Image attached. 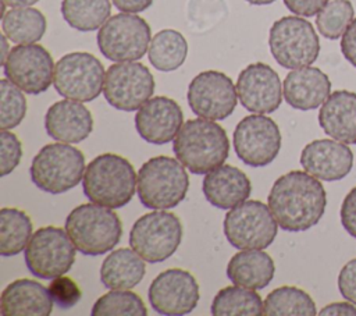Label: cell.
<instances>
[{
    "label": "cell",
    "mask_w": 356,
    "mask_h": 316,
    "mask_svg": "<svg viewBox=\"0 0 356 316\" xmlns=\"http://www.w3.org/2000/svg\"><path fill=\"white\" fill-rule=\"evenodd\" d=\"M267 202L284 231L300 232L320 221L325 212L327 193L318 178L292 170L274 181Z\"/></svg>",
    "instance_id": "obj_1"
},
{
    "label": "cell",
    "mask_w": 356,
    "mask_h": 316,
    "mask_svg": "<svg viewBox=\"0 0 356 316\" xmlns=\"http://www.w3.org/2000/svg\"><path fill=\"white\" fill-rule=\"evenodd\" d=\"M172 150L192 174L203 175L224 164L229 152V141L218 123L199 117L182 124L174 139Z\"/></svg>",
    "instance_id": "obj_2"
},
{
    "label": "cell",
    "mask_w": 356,
    "mask_h": 316,
    "mask_svg": "<svg viewBox=\"0 0 356 316\" xmlns=\"http://www.w3.org/2000/svg\"><path fill=\"white\" fill-rule=\"evenodd\" d=\"M138 174L134 166L115 153H102L88 166L82 178L83 193L97 205L118 209L135 195Z\"/></svg>",
    "instance_id": "obj_3"
},
{
    "label": "cell",
    "mask_w": 356,
    "mask_h": 316,
    "mask_svg": "<svg viewBox=\"0 0 356 316\" xmlns=\"http://www.w3.org/2000/svg\"><path fill=\"white\" fill-rule=\"evenodd\" d=\"M65 231L78 252L97 256L110 252L120 242L122 223L110 207L82 203L68 213Z\"/></svg>",
    "instance_id": "obj_4"
},
{
    "label": "cell",
    "mask_w": 356,
    "mask_h": 316,
    "mask_svg": "<svg viewBox=\"0 0 356 316\" xmlns=\"http://www.w3.org/2000/svg\"><path fill=\"white\" fill-rule=\"evenodd\" d=\"M186 167L170 156L149 159L138 171L136 191L146 209L167 210L178 206L186 196L189 177Z\"/></svg>",
    "instance_id": "obj_5"
},
{
    "label": "cell",
    "mask_w": 356,
    "mask_h": 316,
    "mask_svg": "<svg viewBox=\"0 0 356 316\" xmlns=\"http://www.w3.org/2000/svg\"><path fill=\"white\" fill-rule=\"evenodd\" d=\"M83 153L70 143L44 145L32 159V182L42 191L57 195L76 187L85 174Z\"/></svg>",
    "instance_id": "obj_6"
},
{
    "label": "cell",
    "mask_w": 356,
    "mask_h": 316,
    "mask_svg": "<svg viewBox=\"0 0 356 316\" xmlns=\"http://www.w3.org/2000/svg\"><path fill=\"white\" fill-rule=\"evenodd\" d=\"M268 46L274 60L289 70L313 64L320 53V40L313 25L300 15L277 19L270 28Z\"/></svg>",
    "instance_id": "obj_7"
},
{
    "label": "cell",
    "mask_w": 356,
    "mask_h": 316,
    "mask_svg": "<svg viewBox=\"0 0 356 316\" xmlns=\"http://www.w3.org/2000/svg\"><path fill=\"white\" fill-rule=\"evenodd\" d=\"M182 239L179 219L165 210L140 216L129 231V245L149 263H160L178 249Z\"/></svg>",
    "instance_id": "obj_8"
},
{
    "label": "cell",
    "mask_w": 356,
    "mask_h": 316,
    "mask_svg": "<svg viewBox=\"0 0 356 316\" xmlns=\"http://www.w3.org/2000/svg\"><path fill=\"white\" fill-rule=\"evenodd\" d=\"M152 32L149 24L132 13L111 15L97 32L100 53L115 63L136 61L149 50Z\"/></svg>",
    "instance_id": "obj_9"
},
{
    "label": "cell",
    "mask_w": 356,
    "mask_h": 316,
    "mask_svg": "<svg viewBox=\"0 0 356 316\" xmlns=\"http://www.w3.org/2000/svg\"><path fill=\"white\" fill-rule=\"evenodd\" d=\"M278 223L261 200H243L228 210L224 234L236 249H264L274 241Z\"/></svg>",
    "instance_id": "obj_10"
},
{
    "label": "cell",
    "mask_w": 356,
    "mask_h": 316,
    "mask_svg": "<svg viewBox=\"0 0 356 316\" xmlns=\"http://www.w3.org/2000/svg\"><path fill=\"white\" fill-rule=\"evenodd\" d=\"M104 78V67L96 56L72 52L56 63L53 84L63 97L83 103L95 100L103 92Z\"/></svg>",
    "instance_id": "obj_11"
},
{
    "label": "cell",
    "mask_w": 356,
    "mask_h": 316,
    "mask_svg": "<svg viewBox=\"0 0 356 316\" xmlns=\"http://www.w3.org/2000/svg\"><path fill=\"white\" fill-rule=\"evenodd\" d=\"M75 249L65 230L54 226L40 227L25 248V263L33 276L56 278L70 271L75 262Z\"/></svg>",
    "instance_id": "obj_12"
},
{
    "label": "cell",
    "mask_w": 356,
    "mask_h": 316,
    "mask_svg": "<svg viewBox=\"0 0 356 316\" xmlns=\"http://www.w3.org/2000/svg\"><path fill=\"white\" fill-rule=\"evenodd\" d=\"M154 86V78L146 65L121 61L107 68L103 95L111 107L134 111L152 97Z\"/></svg>",
    "instance_id": "obj_13"
},
{
    "label": "cell",
    "mask_w": 356,
    "mask_h": 316,
    "mask_svg": "<svg viewBox=\"0 0 356 316\" xmlns=\"http://www.w3.org/2000/svg\"><path fill=\"white\" fill-rule=\"evenodd\" d=\"M234 150L248 166L263 167L274 161L281 149V132L275 121L263 114L243 117L235 127Z\"/></svg>",
    "instance_id": "obj_14"
},
{
    "label": "cell",
    "mask_w": 356,
    "mask_h": 316,
    "mask_svg": "<svg viewBox=\"0 0 356 316\" xmlns=\"http://www.w3.org/2000/svg\"><path fill=\"white\" fill-rule=\"evenodd\" d=\"M186 99L197 117L214 121L224 120L236 107V85L221 71H203L189 82Z\"/></svg>",
    "instance_id": "obj_15"
},
{
    "label": "cell",
    "mask_w": 356,
    "mask_h": 316,
    "mask_svg": "<svg viewBox=\"0 0 356 316\" xmlns=\"http://www.w3.org/2000/svg\"><path fill=\"white\" fill-rule=\"evenodd\" d=\"M54 65L47 49L38 43H26L10 49L3 70L6 78L21 90L29 95H39L51 85Z\"/></svg>",
    "instance_id": "obj_16"
},
{
    "label": "cell",
    "mask_w": 356,
    "mask_h": 316,
    "mask_svg": "<svg viewBox=\"0 0 356 316\" xmlns=\"http://www.w3.org/2000/svg\"><path fill=\"white\" fill-rule=\"evenodd\" d=\"M152 308L165 316L191 313L200 298L196 278L182 269H167L153 278L149 291Z\"/></svg>",
    "instance_id": "obj_17"
},
{
    "label": "cell",
    "mask_w": 356,
    "mask_h": 316,
    "mask_svg": "<svg viewBox=\"0 0 356 316\" xmlns=\"http://www.w3.org/2000/svg\"><path fill=\"white\" fill-rule=\"evenodd\" d=\"M236 92L241 104L256 114L275 111L284 95L278 74L264 63H252L239 72Z\"/></svg>",
    "instance_id": "obj_18"
},
{
    "label": "cell",
    "mask_w": 356,
    "mask_h": 316,
    "mask_svg": "<svg viewBox=\"0 0 356 316\" xmlns=\"http://www.w3.org/2000/svg\"><path fill=\"white\" fill-rule=\"evenodd\" d=\"M184 113L179 104L167 96H156L140 106L135 114V128L142 139L164 145L175 139L182 127Z\"/></svg>",
    "instance_id": "obj_19"
},
{
    "label": "cell",
    "mask_w": 356,
    "mask_h": 316,
    "mask_svg": "<svg viewBox=\"0 0 356 316\" xmlns=\"http://www.w3.org/2000/svg\"><path fill=\"white\" fill-rule=\"evenodd\" d=\"M300 164L306 173L318 180L337 181L350 173L353 153L339 141L316 139L302 149Z\"/></svg>",
    "instance_id": "obj_20"
},
{
    "label": "cell",
    "mask_w": 356,
    "mask_h": 316,
    "mask_svg": "<svg viewBox=\"0 0 356 316\" xmlns=\"http://www.w3.org/2000/svg\"><path fill=\"white\" fill-rule=\"evenodd\" d=\"M44 128L47 135L58 142L78 143L90 135L93 117L82 102L64 99L47 109Z\"/></svg>",
    "instance_id": "obj_21"
},
{
    "label": "cell",
    "mask_w": 356,
    "mask_h": 316,
    "mask_svg": "<svg viewBox=\"0 0 356 316\" xmlns=\"http://www.w3.org/2000/svg\"><path fill=\"white\" fill-rule=\"evenodd\" d=\"M331 92L327 74L316 67L292 70L284 79L282 93L285 102L296 110H313L321 106Z\"/></svg>",
    "instance_id": "obj_22"
},
{
    "label": "cell",
    "mask_w": 356,
    "mask_h": 316,
    "mask_svg": "<svg viewBox=\"0 0 356 316\" xmlns=\"http://www.w3.org/2000/svg\"><path fill=\"white\" fill-rule=\"evenodd\" d=\"M202 191L207 202L213 206L232 209L249 198L252 185L241 168L231 164H221L204 175Z\"/></svg>",
    "instance_id": "obj_23"
},
{
    "label": "cell",
    "mask_w": 356,
    "mask_h": 316,
    "mask_svg": "<svg viewBox=\"0 0 356 316\" xmlns=\"http://www.w3.org/2000/svg\"><path fill=\"white\" fill-rule=\"evenodd\" d=\"M53 303L49 290L40 283L18 278L3 290L0 313L3 316H49Z\"/></svg>",
    "instance_id": "obj_24"
},
{
    "label": "cell",
    "mask_w": 356,
    "mask_h": 316,
    "mask_svg": "<svg viewBox=\"0 0 356 316\" xmlns=\"http://www.w3.org/2000/svg\"><path fill=\"white\" fill-rule=\"evenodd\" d=\"M323 131L345 143H356V93L335 90L330 93L318 111Z\"/></svg>",
    "instance_id": "obj_25"
},
{
    "label": "cell",
    "mask_w": 356,
    "mask_h": 316,
    "mask_svg": "<svg viewBox=\"0 0 356 316\" xmlns=\"http://www.w3.org/2000/svg\"><path fill=\"white\" fill-rule=\"evenodd\" d=\"M275 266L271 256L261 249H241L227 264V277L236 285L263 290L274 277Z\"/></svg>",
    "instance_id": "obj_26"
},
{
    "label": "cell",
    "mask_w": 356,
    "mask_h": 316,
    "mask_svg": "<svg viewBox=\"0 0 356 316\" xmlns=\"http://www.w3.org/2000/svg\"><path fill=\"white\" fill-rule=\"evenodd\" d=\"M145 262L134 249H115L100 266V281L108 290H131L142 281L146 273Z\"/></svg>",
    "instance_id": "obj_27"
},
{
    "label": "cell",
    "mask_w": 356,
    "mask_h": 316,
    "mask_svg": "<svg viewBox=\"0 0 356 316\" xmlns=\"http://www.w3.org/2000/svg\"><path fill=\"white\" fill-rule=\"evenodd\" d=\"M44 14L33 7H13L1 18L3 33L17 45L36 43L46 33Z\"/></svg>",
    "instance_id": "obj_28"
},
{
    "label": "cell",
    "mask_w": 356,
    "mask_h": 316,
    "mask_svg": "<svg viewBox=\"0 0 356 316\" xmlns=\"http://www.w3.org/2000/svg\"><path fill=\"white\" fill-rule=\"evenodd\" d=\"M188 56V42L175 29H161L150 40L147 57L150 64L164 72L179 68Z\"/></svg>",
    "instance_id": "obj_29"
},
{
    "label": "cell",
    "mask_w": 356,
    "mask_h": 316,
    "mask_svg": "<svg viewBox=\"0 0 356 316\" xmlns=\"http://www.w3.org/2000/svg\"><path fill=\"white\" fill-rule=\"evenodd\" d=\"M214 316H260L263 301L256 290L241 285H229L220 290L210 306Z\"/></svg>",
    "instance_id": "obj_30"
},
{
    "label": "cell",
    "mask_w": 356,
    "mask_h": 316,
    "mask_svg": "<svg viewBox=\"0 0 356 316\" xmlns=\"http://www.w3.org/2000/svg\"><path fill=\"white\" fill-rule=\"evenodd\" d=\"M316 303L312 297L293 285L273 290L263 302L264 316H314Z\"/></svg>",
    "instance_id": "obj_31"
},
{
    "label": "cell",
    "mask_w": 356,
    "mask_h": 316,
    "mask_svg": "<svg viewBox=\"0 0 356 316\" xmlns=\"http://www.w3.org/2000/svg\"><path fill=\"white\" fill-rule=\"evenodd\" d=\"M111 14L110 0H63L61 15L65 22L79 31L92 32L99 29Z\"/></svg>",
    "instance_id": "obj_32"
},
{
    "label": "cell",
    "mask_w": 356,
    "mask_h": 316,
    "mask_svg": "<svg viewBox=\"0 0 356 316\" xmlns=\"http://www.w3.org/2000/svg\"><path fill=\"white\" fill-rule=\"evenodd\" d=\"M32 237L29 216L17 207L0 210V253L14 256L21 253Z\"/></svg>",
    "instance_id": "obj_33"
},
{
    "label": "cell",
    "mask_w": 356,
    "mask_h": 316,
    "mask_svg": "<svg viewBox=\"0 0 356 316\" xmlns=\"http://www.w3.org/2000/svg\"><path fill=\"white\" fill-rule=\"evenodd\" d=\"M93 316H146L142 298L129 290H110L92 306Z\"/></svg>",
    "instance_id": "obj_34"
},
{
    "label": "cell",
    "mask_w": 356,
    "mask_h": 316,
    "mask_svg": "<svg viewBox=\"0 0 356 316\" xmlns=\"http://www.w3.org/2000/svg\"><path fill=\"white\" fill-rule=\"evenodd\" d=\"M353 6L349 0L328 1L316 17L318 32L327 39H338L353 21Z\"/></svg>",
    "instance_id": "obj_35"
},
{
    "label": "cell",
    "mask_w": 356,
    "mask_h": 316,
    "mask_svg": "<svg viewBox=\"0 0 356 316\" xmlns=\"http://www.w3.org/2000/svg\"><path fill=\"white\" fill-rule=\"evenodd\" d=\"M15 84L3 78L0 81V128L17 127L26 114V99Z\"/></svg>",
    "instance_id": "obj_36"
},
{
    "label": "cell",
    "mask_w": 356,
    "mask_h": 316,
    "mask_svg": "<svg viewBox=\"0 0 356 316\" xmlns=\"http://www.w3.org/2000/svg\"><path fill=\"white\" fill-rule=\"evenodd\" d=\"M0 146V175L6 177L19 164L22 157V145L15 134L1 129Z\"/></svg>",
    "instance_id": "obj_37"
},
{
    "label": "cell",
    "mask_w": 356,
    "mask_h": 316,
    "mask_svg": "<svg viewBox=\"0 0 356 316\" xmlns=\"http://www.w3.org/2000/svg\"><path fill=\"white\" fill-rule=\"evenodd\" d=\"M49 292L54 303L61 309H70L81 299V290L78 284L64 274L51 280L49 285Z\"/></svg>",
    "instance_id": "obj_38"
},
{
    "label": "cell",
    "mask_w": 356,
    "mask_h": 316,
    "mask_svg": "<svg viewBox=\"0 0 356 316\" xmlns=\"http://www.w3.org/2000/svg\"><path fill=\"white\" fill-rule=\"evenodd\" d=\"M338 290L341 295L356 305V258L349 260L339 271Z\"/></svg>",
    "instance_id": "obj_39"
},
{
    "label": "cell",
    "mask_w": 356,
    "mask_h": 316,
    "mask_svg": "<svg viewBox=\"0 0 356 316\" xmlns=\"http://www.w3.org/2000/svg\"><path fill=\"white\" fill-rule=\"evenodd\" d=\"M341 223L349 235L356 238V187H353L341 205Z\"/></svg>",
    "instance_id": "obj_40"
},
{
    "label": "cell",
    "mask_w": 356,
    "mask_h": 316,
    "mask_svg": "<svg viewBox=\"0 0 356 316\" xmlns=\"http://www.w3.org/2000/svg\"><path fill=\"white\" fill-rule=\"evenodd\" d=\"M327 3L328 0H284L286 8L300 17L317 15Z\"/></svg>",
    "instance_id": "obj_41"
},
{
    "label": "cell",
    "mask_w": 356,
    "mask_h": 316,
    "mask_svg": "<svg viewBox=\"0 0 356 316\" xmlns=\"http://www.w3.org/2000/svg\"><path fill=\"white\" fill-rule=\"evenodd\" d=\"M341 52L343 57L356 68V18L350 22L342 35Z\"/></svg>",
    "instance_id": "obj_42"
},
{
    "label": "cell",
    "mask_w": 356,
    "mask_h": 316,
    "mask_svg": "<svg viewBox=\"0 0 356 316\" xmlns=\"http://www.w3.org/2000/svg\"><path fill=\"white\" fill-rule=\"evenodd\" d=\"M111 3L122 13L136 14L147 10L153 4V0H111Z\"/></svg>",
    "instance_id": "obj_43"
},
{
    "label": "cell",
    "mask_w": 356,
    "mask_h": 316,
    "mask_svg": "<svg viewBox=\"0 0 356 316\" xmlns=\"http://www.w3.org/2000/svg\"><path fill=\"white\" fill-rule=\"evenodd\" d=\"M318 315L321 316H327V315H346V316H356V306H353L349 302H332L327 306H324Z\"/></svg>",
    "instance_id": "obj_44"
},
{
    "label": "cell",
    "mask_w": 356,
    "mask_h": 316,
    "mask_svg": "<svg viewBox=\"0 0 356 316\" xmlns=\"http://www.w3.org/2000/svg\"><path fill=\"white\" fill-rule=\"evenodd\" d=\"M8 7H31L32 4L38 3L39 0H1Z\"/></svg>",
    "instance_id": "obj_45"
},
{
    "label": "cell",
    "mask_w": 356,
    "mask_h": 316,
    "mask_svg": "<svg viewBox=\"0 0 356 316\" xmlns=\"http://www.w3.org/2000/svg\"><path fill=\"white\" fill-rule=\"evenodd\" d=\"M8 38L3 33L1 35V65L4 64V61L7 60V57H8V53H10V50H8Z\"/></svg>",
    "instance_id": "obj_46"
},
{
    "label": "cell",
    "mask_w": 356,
    "mask_h": 316,
    "mask_svg": "<svg viewBox=\"0 0 356 316\" xmlns=\"http://www.w3.org/2000/svg\"><path fill=\"white\" fill-rule=\"evenodd\" d=\"M245 1H248L249 4H254V6H266V4L274 3L275 0H245Z\"/></svg>",
    "instance_id": "obj_47"
}]
</instances>
